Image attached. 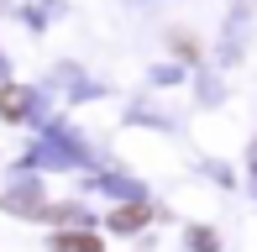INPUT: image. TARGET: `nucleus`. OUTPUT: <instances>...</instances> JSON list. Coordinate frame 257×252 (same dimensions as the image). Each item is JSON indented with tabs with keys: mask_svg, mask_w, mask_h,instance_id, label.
Listing matches in <instances>:
<instances>
[{
	"mask_svg": "<svg viewBox=\"0 0 257 252\" xmlns=\"http://www.w3.org/2000/svg\"><path fill=\"white\" fill-rule=\"evenodd\" d=\"M53 252H100V236L95 231H63V236H53Z\"/></svg>",
	"mask_w": 257,
	"mask_h": 252,
	"instance_id": "nucleus-1",
	"label": "nucleus"
},
{
	"mask_svg": "<svg viewBox=\"0 0 257 252\" xmlns=\"http://www.w3.org/2000/svg\"><path fill=\"white\" fill-rule=\"evenodd\" d=\"M142 221H147V205H121V210L110 215V226H115V231H137Z\"/></svg>",
	"mask_w": 257,
	"mask_h": 252,
	"instance_id": "nucleus-2",
	"label": "nucleus"
},
{
	"mask_svg": "<svg viewBox=\"0 0 257 252\" xmlns=\"http://www.w3.org/2000/svg\"><path fill=\"white\" fill-rule=\"evenodd\" d=\"M0 110H6V116L16 121L21 110H27V95H21V89H6V95H0Z\"/></svg>",
	"mask_w": 257,
	"mask_h": 252,
	"instance_id": "nucleus-3",
	"label": "nucleus"
}]
</instances>
